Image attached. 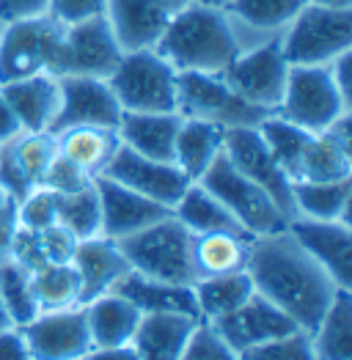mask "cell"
I'll return each mask as SVG.
<instances>
[{
	"label": "cell",
	"instance_id": "obj_1",
	"mask_svg": "<svg viewBox=\"0 0 352 360\" xmlns=\"http://www.w3.org/2000/svg\"><path fill=\"white\" fill-rule=\"evenodd\" d=\"M248 275L256 292L278 305L300 330L311 333L341 286L300 248L289 229L251 240Z\"/></svg>",
	"mask_w": 352,
	"mask_h": 360
},
{
	"label": "cell",
	"instance_id": "obj_2",
	"mask_svg": "<svg viewBox=\"0 0 352 360\" xmlns=\"http://www.w3.org/2000/svg\"><path fill=\"white\" fill-rule=\"evenodd\" d=\"M154 50L176 72L223 75L239 56V41L220 6L190 0L171 14Z\"/></svg>",
	"mask_w": 352,
	"mask_h": 360
},
{
	"label": "cell",
	"instance_id": "obj_3",
	"mask_svg": "<svg viewBox=\"0 0 352 360\" xmlns=\"http://www.w3.org/2000/svg\"><path fill=\"white\" fill-rule=\"evenodd\" d=\"M116 242L132 272L179 286H193L199 281L193 267V234L176 220L174 212Z\"/></svg>",
	"mask_w": 352,
	"mask_h": 360
},
{
	"label": "cell",
	"instance_id": "obj_4",
	"mask_svg": "<svg viewBox=\"0 0 352 360\" xmlns=\"http://www.w3.org/2000/svg\"><path fill=\"white\" fill-rule=\"evenodd\" d=\"M63 33L66 25L47 11L0 25V86L42 72L61 77Z\"/></svg>",
	"mask_w": 352,
	"mask_h": 360
},
{
	"label": "cell",
	"instance_id": "obj_5",
	"mask_svg": "<svg viewBox=\"0 0 352 360\" xmlns=\"http://www.w3.org/2000/svg\"><path fill=\"white\" fill-rule=\"evenodd\" d=\"M352 50V8L306 3L281 33V53L289 66H327Z\"/></svg>",
	"mask_w": 352,
	"mask_h": 360
},
{
	"label": "cell",
	"instance_id": "obj_6",
	"mask_svg": "<svg viewBox=\"0 0 352 360\" xmlns=\"http://www.w3.org/2000/svg\"><path fill=\"white\" fill-rule=\"evenodd\" d=\"M176 75L151 47L124 53L108 83L124 113H176Z\"/></svg>",
	"mask_w": 352,
	"mask_h": 360
},
{
	"label": "cell",
	"instance_id": "obj_7",
	"mask_svg": "<svg viewBox=\"0 0 352 360\" xmlns=\"http://www.w3.org/2000/svg\"><path fill=\"white\" fill-rule=\"evenodd\" d=\"M176 113L182 119L209 121L223 129L259 127L267 116H272L262 108H253L251 102H245L223 80V75H204V72L176 75Z\"/></svg>",
	"mask_w": 352,
	"mask_h": 360
},
{
	"label": "cell",
	"instance_id": "obj_8",
	"mask_svg": "<svg viewBox=\"0 0 352 360\" xmlns=\"http://www.w3.org/2000/svg\"><path fill=\"white\" fill-rule=\"evenodd\" d=\"M199 184H204L206 190L234 214L237 223L251 237L275 234V231H284L289 226V217L278 210V204L264 193L262 187H256L248 176H242L223 151L209 165V171L199 179Z\"/></svg>",
	"mask_w": 352,
	"mask_h": 360
},
{
	"label": "cell",
	"instance_id": "obj_9",
	"mask_svg": "<svg viewBox=\"0 0 352 360\" xmlns=\"http://www.w3.org/2000/svg\"><path fill=\"white\" fill-rule=\"evenodd\" d=\"M352 108L336 89L327 66H289V80L275 116L292 121L308 132H322L333 121L347 116Z\"/></svg>",
	"mask_w": 352,
	"mask_h": 360
},
{
	"label": "cell",
	"instance_id": "obj_10",
	"mask_svg": "<svg viewBox=\"0 0 352 360\" xmlns=\"http://www.w3.org/2000/svg\"><path fill=\"white\" fill-rule=\"evenodd\" d=\"M223 80L253 108L275 113L289 80V63L281 53V39L239 53L223 72Z\"/></svg>",
	"mask_w": 352,
	"mask_h": 360
},
{
	"label": "cell",
	"instance_id": "obj_11",
	"mask_svg": "<svg viewBox=\"0 0 352 360\" xmlns=\"http://www.w3.org/2000/svg\"><path fill=\"white\" fill-rule=\"evenodd\" d=\"M223 154L229 157V162L234 165L242 176H248L256 187H262L264 193L278 204V210L292 220L294 217V201H292L294 181L284 174V168H281V165L275 162V157L270 154L262 132H259V127H234V129H226Z\"/></svg>",
	"mask_w": 352,
	"mask_h": 360
},
{
	"label": "cell",
	"instance_id": "obj_12",
	"mask_svg": "<svg viewBox=\"0 0 352 360\" xmlns=\"http://www.w3.org/2000/svg\"><path fill=\"white\" fill-rule=\"evenodd\" d=\"M99 176L118 181V184L146 195L151 201L168 207L171 212H174L176 201L184 195V190L193 184L174 162H160V160L144 157L138 151L127 149L124 143L116 149V154L108 162V168Z\"/></svg>",
	"mask_w": 352,
	"mask_h": 360
},
{
	"label": "cell",
	"instance_id": "obj_13",
	"mask_svg": "<svg viewBox=\"0 0 352 360\" xmlns=\"http://www.w3.org/2000/svg\"><path fill=\"white\" fill-rule=\"evenodd\" d=\"M121 105L108 80L102 77H61V108L50 132H63L72 127H108L116 129L121 121Z\"/></svg>",
	"mask_w": 352,
	"mask_h": 360
},
{
	"label": "cell",
	"instance_id": "obj_14",
	"mask_svg": "<svg viewBox=\"0 0 352 360\" xmlns=\"http://www.w3.org/2000/svg\"><path fill=\"white\" fill-rule=\"evenodd\" d=\"M124 50L118 47L116 33L108 17H94L86 22L66 25L63 33V75L102 77L108 80L118 66Z\"/></svg>",
	"mask_w": 352,
	"mask_h": 360
},
{
	"label": "cell",
	"instance_id": "obj_15",
	"mask_svg": "<svg viewBox=\"0 0 352 360\" xmlns=\"http://www.w3.org/2000/svg\"><path fill=\"white\" fill-rule=\"evenodd\" d=\"M33 360H83L94 349L86 325V308L42 311L25 328Z\"/></svg>",
	"mask_w": 352,
	"mask_h": 360
},
{
	"label": "cell",
	"instance_id": "obj_16",
	"mask_svg": "<svg viewBox=\"0 0 352 360\" xmlns=\"http://www.w3.org/2000/svg\"><path fill=\"white\" fill-rule=\"evenodd\" d=\"M289 234L341 289L352 292V229L350 220L292 217Z\"/></svg>",
	"mask_w": 352,
	"mask_h": 360
},
{
	"label": "cell",
	"instance_id": "obj_17",
	"mask_svg": "<svg viewBox=\"0 0 352 360\" xmlns=\"http://www.w3.org/2000/svg\"><path fill=\"white\" fill-rule=\"evenodd\" d=\"M215 333L234 349L237 355L264 344V341H272V338H281L287 333L300 330L292 319L272 302L262 297L259 292L251 297L248 302H242L234 314L218 319V322H209Z\"/></svg>",
	"mask_w": 352,
	"mask_h": 360
},
{
	"label": "cell",
	"instance_id": "obj_18",
	"mask_svg": "<svg viewBox=\"0 0 352 360\" xmlns=\"http://www.w3.org/2000/svg\"><path fill=\"white\" fill-rule=\"evenodd\" d=\"M94 184H96L99 204H102V237L124 240V237L138 234V231L149 229L151 223L171 214L168 207L108 179V176H96Z\"/></svg>",
	"mask_w": 352,
	"mask_h": 360
},
{
	"label": "cell",
	"instance_id": "obj_19",
	"mask_svg": "<svg viewBox=\"0 0 352 360\" xmlns=\"http://www.w3.org/2000/svg\"><path fill=\"white\" fill-rule=\"evenodd\" d=\"M306 3L308 0H229L223 11L237 33L239 53L281 39V33Z\"/></svg>",
	"mask_w": 352,
	"mask_h": 360
},
{
	"label": "cell",
	"instance_id": "obj_20",
	"mask_svg": "<svg viewBox=\"0 0 352 360\" xmlns=\"http://www.w3.org/2000/svg\"><path fill=\"white\" fill-rule=\"evenodd\" d=\"M174 8L165 0H108V22L124 53L151 50L168 25Z\"/></svg>",
	"mask_w": 352,
	"mask_h": 360
},
{
	"label": "cell",
	"instance_id": "obj_21",
	"mask_svg": "<svg viewBox=\"0 0 352 360\" xmlns=\"http://www.w3.org/2000/svg\"><path fill=\"white\" fill-rule=\"evenodd\" d=\"M72 264L80 275V300L83 305L108 292L116 289V283L130 272V262L124 259L121 248L116 240L111 237H91V240H80Z\"/></svg>",
	"mask_w": 352,
	"mask_h": 360
},
{
	"label": "cell",
	"instance_id": "obj_22",
	"mask_svg": "<svg viewBox=\"0 0 352 360\" xmlns=\"http://www.w3.org/2000/svg\"><path fill=\"white\" fill-rule=\"evenodd\" d=\"M0 94L17 113L25 132H42L50 129L53 121L58 116L61 108V77L56 75H30L23 80L3 83Z\"/></svg>",
	"mask_w": 352,
	"mask_h": 360
},
{
	"label": "cell",
	"instance_id": "obj_23",
	"mask_svg": "<svg viewBox=\"0 0 352 360\" xmlns=\"http://www.w3.org/2000/svg\"><path fill=\"white\" fill-rule=\"evenodd\" d=\"M352 179L350 113L333 121L327 129L314 132L303 157L297 181H341Z\"/></svg>",
	"mask_w": 352,
	"mask_h": 360
},
{
	"label": "cell",
	"instance_id": "obj_24",
	"mask_svg": "<svg viewBox=\"0 0 352 360\" xmlns=\"http://www.w3.org/2000/svg\"><path fill=\"white\" fill-rule=\"evenodd\" d=\"M199 322L187 314H144L130 344L141 360H179Z\"/></svg>",
	"mask_w": 352,
	"mask_h": 360
},
{
	"label": "cell",
	"instance_id": "obj_25",
	"mask_svg": "<svg viewBox=\"0 0 352 360\" xmlns=\"http://www.w3.org/2000/svg\"><path fill=\"white\" fill-rule=\"evenodd\" d=\"M179 124H182L179 113H121L116 132L127 149L160 162H174Z\"/></svg>",
	"mask_w": 352,
	"mask_h": 360
},
{
	"label": "cell",
	"instance_id": "obj_26",
	"mask_svg": "<svg viewBox=\"0 0 352 360\" xmlns=\"http://www.w3.org/2000/svg\"><path fill=\"white\" fill-rule=\"evenodd\" d=\"M113 292H118L121 297H127L141 314H187V316L201 319L193 286L154 281V278H146L141 272L130 270L116 283Z\"/></svg>",
	"mask_w": 352,
	"mask_h": 360
},
{
	"label": "cell",
	"instance_id": "obj_27",
	"mask_svg": "<svg viewBox=\"0 0 352 360\" xmlns=\"http://www.w3.org/2000/svg\"><path fill=\"white\" fill-rule=\"evenodd\" d=\"M86 308V325L91 335V347H121L130 344L132 335L138 330L141 322V311L121 297L118 292H108L96 300L83 305Z\"/></svg>",
	"mask_w": 352,
	"mask_h": 360
},
{
	"label": "cell",
	"instance_id": "obj_28",
	"mask_svg": "<svg viewBox=\"0 0 352 360\" xmlns=\"http://www.w3.org/2000/svg\"><path fill=\"white\" fill-rule=\"evenodd\" d=\"M226 129L209 121L182 119L174 143V165L190 181H199L223 151Z\"/></svg>",
	"mask_w": 352,
	"mask_h": 360
},
{
	"label": "cell",
	"instance_id": "obj_29",
	"mask_svg": "<svg viewBox=\"0 0 352 360\" xmlns=\"http://www.w3.org/2000/svg\"><path fill=\"white\" fill-rule=\"evenodd\" d=\"M248 234L237 231H209V234H193V267L199 278L212 275H229L248 267L251 253Z\"/></svg>",
	"mask_w": 352,
	"mask_h": 360
},
{
	"label": "cell",
	"instance_id": "obj_30",
	"mask_svg": "<svg viewBox=\"0 0 352 360\" xmlns=\"http://www.w3.org/2000/svg\"><path fill=\"white\" fill-rule=\"evenodd\" d=\"M56 138H58L61 157L72 160L94 179L108 168L111 157L121 146L118 132L108 127H72V129L56 132Z\"/></svg>",
	"mask_w": 352,
	"mask_h": 360
},
{
	"label": "cell",
	"instance_id": "obj_31",
	"mask_svg": "<svg viewBox=\"0 0 352 360\" xmlns=\"http://www.w3.org/2000/svg\"><path fill=\"white\" fill-rule=\"evenodd\" d=\"M193 292H196L201 322H218V319L234 314L242 302L251 300L256 295V286H253L248 270H239L229 272V275L199 278L193 283Z\"/></svg>",
	"mask_w": 352,
	"mask_h": 360
},
{
	"label": "cell",
	"instance_id": "obj_32",
	"mask_svg": "<svg viewBox=\"0 0 352 360\" xmlns=\"http://www.w3.org/2000/svg\"><path fill=\"white\" fill-rule=\"evenodd\" d=\"M174 217L190 231V234H209V231H237V234H248L232 212L226 210L204 184L193 181L184 195L176 201ZM251 237V234H248Z\"/></svg>",
	"mask_w": 352,
	"mask_h": 360
},
{
	"label": "cell",
	"instance_id": "obj_33",
	"mask_svg": "<svg viewBox=\"0 0 352 360\" xmlns=\"http://www.w3.org/2000/svg\"><path fill=\"white\" fill-rule=\"evenodd\" d=\"M294 217L311 220H350L352 179L341 181H294Z\"/></svg>",
	"mask_w": 352,
	"mask_h": 360
},
{
	"label": "cell",
	"instance_id": "obj_34",
	"mask_svg": "<svg viewBox=\"0 0 352 360\" xmlns=\"http://www.w3.org/2000/svg\"><path fill=\"white\" fill-rule=\"evenodd\" d=\"M317 360H352V292L341 289L308 333Z\"/></svg>",
	"mask_w": 352,
	"mask_h": 360
},
{
	"label": "cell",
	"instance_id": "obj_35",
	"mask_svg": "<svg viewBox=\"0 0 352 360\" xmlns=\"http://www.w3.org/2000/svg\"><path fill=\"white\" fill-rule=\"evenodd\" d=\"M30 286H33V297L42 311H63V308H75L83 305L80 300V275L75 270L72 262L66 264H44L36 272H30Z\"/></svg>",
	"mask_w": 352,
	"mask_h": 360
},
{
	"label": "cell",
	"instance_id": "obj_36",
	"mask_svg": "<svg viewBox=\"0 0 352 360\" xmlns=\"http://www.w3.org/2000/svg\"><path fill=\"white\" fill-rule=\"evenodd\" d=\"M259 132H262L270 154L275 157V162L284 168V174L292 181L300 179L303 157H306V149H308L314 132L297 127L292 121L281 119V116H275V113L267 116V119L259 124Z\"/></svg>",
	"mask_w": 352,
	"mask_h": 360
},
{
	"label": "cell",
	"instance_id": "obj_37",
	"mask_svg": "<svg viewBox=\"0 0 352 360\" xmlns=\"http://www.w3.org/2000/svg\"><path fill=\"white\" fill-rule=\"evenodd\" d=\"M58 223L66 226L77 240H91L102 234V204L94 181L86 190L58 195Z\"/></svg>",
	"mask_w": 352,
	"mask_h": 360
},
{
	"label": "cell",
	"instance_id": "obj_38",
	"mask_svg": "<svg viewBox=\"0 0 352 360\" xmlns=\"http://www.w3.org/2000/svg\"><path fill=\"white\" fill-rule=\"evenodd\" d=\"M8 149L14 154L20 171L25 174V179H28L33 187H39L42 179H44V174H47V168H50V162L58 157V138H56V132H50V129H42V132H23V135H17V138L8 143Z\"/></svg>",
	"mask_w": 352,
	"mask_h": 360
},
{
	"label": "cell",
	"instance_id": "obj_39",
	"mask_svg": "<svg viewBox=\"0 0 352 360\" xmlns=\"http://www.w3.org/2000/svg\"><path fill=\"white\" fill-rule=\"evenodd\" d=\"M0 300L17 328H25L39 316V305H36L33 286H30V272L11 259L0 264Z\"/></svg>",
	"mask_w": 352,
	"mask_h": 360
},
{
	"label": "cell",
	"instance_id": "obj_40",
	"mask_svg": "<svg viewBox=\"0 0 352 360\" xmlns=\"http://www.w3.org/2000/svg\"><path fill=\"white\" fill-rule=\"evenodd\" d=\"M237 360H317V355H314L308 333L294 330L239 352Z\"/></svg>",
	"mask_w": 352,
	"mask_h": 360
},
{
	"label": "cell",
	"instance_id": "obj_41",
	"mask_svg": "<svg viewBox=\"0 0 352 360\" xmlns=\"http://www.w3.org/2000/svg\"><path fill=\"white\" fill-rule=\"evenodd\" d=\"M17 220L30 231H44L58 223V193L44 184L33 187L23 201H17Z\"/></svg>",
	"mask_w": 352,
	"mask_h": 360
},
{
	"label": "cell",
	"instance_id": "obj_42",
	"mask_svg": "<svg viewBox=\"0 0 352 360\" xmlns=\"http://www.w3.org/2000/svg\"><path fill=\"white\" fill-rule=\"evenodd\" d=\"M179 360H237V352L215 333L209 322H199Z\"/></svg>",
	"mask_w": 352,
	"mask_h": 360
},
{
	"label": "cell",
	"instance_id": "obj_43",
	"mask_svg": "<svg viewBox=\"0 0 352 360\" xmlns=\"http://www.w3.org/2000/svg\"><path fill=\"white\" fill-rule=\"evenodd\" d=\"M91 181H94V176H88L83 168H77L72 160H66V157L58 154V157L50 162V168H47L42 184H44L47 190L58 193V195H69V193L86 190Z\"/></svg>",
	"mask_w": 352,
	"mask_h": 360
},
{
	"label": "cell",
	"instance_id": "obj_44",
	"mask_svg": "<svg viewBox=\"0 0 352 360\" xmlns=\"http://www.w3.org/2000/svg\"><path fill=\"white\" fill-rule=\"evenodd\" d=\"M108 0H47V14L61 25L86 22L94 17H105Z\"/></svg>",
	"mask_w": 352,
	"mask_h": 360
},
{
	"label": "cell",
	"instance_id": "obj_45",
	"mask_svg": "<svg viewBox=\"0 0 352 360\" xmlns=\"http://www.w3.org/2000/svg\"><path fill=\"white\" fill-rule=\"evenodd\" d=\"M11 262H17L20 267H25L28 272H36L39 267L50 264L47 256H44V248H42L39 231H30V229H25V226L17 229L14 245H11Z\"/></svg>",
	"mask_w": 352,
	"mask_h": 360
},
{
	"label": "cell",
	"instance_id": "obj_46",
	"mask_svg": "<svg viewBox=\"0 0 352 360\" xmlns=\"http://www.w3.org/2000/svg\"><path fill=\"white\" fill-rule=\"evenodd\" d=\"M39 237H42V248H44V256H47L50 264H66V262H72V256H75V250L80 245V240L66 226H61V223L44 229V231H39Z\"/></svg>",
	"mask_w": 352,
	"mask_h": 360
},
{
	"label": "cell",
	"instance_id": "obj_47",
	"mask_svg": "<svg viewBox=\"0 0 352 360\" xmlns=\"http://www.w3.org/2000/svg\"><path fill=\"white\" fill-rule=\"evenodd\" d=\"M0 187H3L14 201H23L30 190H33V184H30V181L25 179V174L20 171V165H17L14 154L8 149V143L0 146Z\"/></svg>",
	"mask_w": 352,
	"mask_h": 360
},
{
	"label": "cell",
	"instance_id": "obj_48",
	"mask_svg": "<svg viewBox=\"0 0 352 360\" xmlns=\"http://www.w3.org/2000/svg\"><path fill=\"white\" fill-rule=\"evenodd\" d=\"M0 360H33L23 328L11 325V328L0 330Z\"/></svg>",
	"mask_w": 352,
	"mask_h": 360
},
{
	"label": "cell",
	"instance_id": "obj_49",
	"mask_svg": "<svg viewBox=\"0 0 352 360\" xmlns=\"http://www.w3.org/2000/svg\"><path fill=\"white\" fill-rule=\"evenodd\" d=\"M17 229H20V220H17V201L11 198V201L0 210V264L11 259V245H14Z\"/></svg>",
	"mask_w": 352,
	"mask_h": 360
},
{
	"label": "cell",
	"instance_id": "obj_50",
	"mask_svg": "<svg viewBox=\"0 0 352 360\" xmlns=\"http://www.w3.org/2000/svg\"><path fill=\"white\" fill-rule=\"evenodd\" d=\"M47 11V0H0V25Z\"/></svg>",
	"mask_w": 352,
	"mask_h": 360
},
{
	"label": "cell",
	"instance_id": "obj_51",
	"mask_svg": "<svg viewBox=\"0 0 352 360\" xmlns=\"http://www.w3.org/2000/svg\"><path fill=\"white\" fill-rule=\"evenodd\" d=\"M330 72H333L336 89L341 91L344 102H347V105L352 108V50L333 60V63H330Z\"/></svg>",
	"mask_w": 352,
	"mask_h": 360
},
{
	"label": "cell",
	"instance_id": "obj_52",
	"mask_svg": "<svg viewBox=\"0 0 352 360\" xmlns=\"http://www.w3.org/2000/svg\"><path fill=\"white\" fill-rule=\"evenodd\" d=\"M23 124L17 119V113L11 110V105L6 102V96L0 94V146L3 143H11L17 135H23Z\"/></svg>",
	"mask_w": 352,
	"mask_h": 360
},
{
	"label": "cell",
	"instance_id": "obj_53",
	"mask_svg": "<svg viewBox=\"0 0 352 360\" xmlns=\"http://www.w3.org/2000/svg\"><path fill=\"white\" fill-rule=\"evenodd\" d=\"M83 360H141L132 344H121V347H94Z\"/></svg>",
	"mask_w": 352,
	"mask_h": 360
},
{
	"label": "cell",
	"instance_id": "obj_54",
	"mask_svg": "<svg viewBox=\"0 0 352 360\" xmlns=\"http://www.w3.org/2000/svg\"><path fill=\"white\" fill-rule=\"evenodd\" d=\"M317 6H327V8H352V0H308Z\"/></svg>",
	"mask_w": 352,
	"mask_h": 360
},
{
	"label": "cell",
	"instance_id": "obj_55",
	"mask_svg": "<svg viewBox=\"0 0 352 360\" xmlns=\"http://www.w3.org/2000/svg\"><path fill=\"white\" fill-rule=\"evenodd\" d=\"M14 322H11V316H8V311H6V305L0 300V330H6V328H11Z\"/></svg>",
	"mask_w": 352,
	"mask_h": 360
},
{
	"label": "cell",
	"instance_id": "obj_56",
	"mask_svg": "<svg viewBox=\"0 0 352 360\" xmlns=\"http://www.w3.org/2000/svg\"><path fill=\"white\" fill-rule=\"evenodd\" d=\"M8 201H11V195H8V193H6L3 187H0V210H3V207H6Z\"/></svg>",
	"mask_w": 352,
	"mask_h": 360
},
{
	"label": "cell",
	"instance_id": "obj_57",
	"mask_svg": "<svg viewBox=\"0 0 352 360\" xmlns=\"http://www.w3.org/2000/svg\"><path fill=\"white\" fill-rule=\"evenodd\" d=\"M165 3L176 11V8H182V6H184V3H190V0H165Z\"/></svg>",
	"mask_w": 352,
	"mask_h": 360
},
{
	"label": "cell",
	"instance_id": "obj_58",
	"mask_svg": "<svg viewBox=\"0 0 352 360\" xmlns=\"http://www.w3.org/2000/svg\"><path fill=\"white\" fill-rule=\"evenodd\" d=\"M201 3H209V6H220V8H223L229 0H201Z\"/></svg>",
	"mask_w": 352,
	"mask_h": 360
}]
</instances>
